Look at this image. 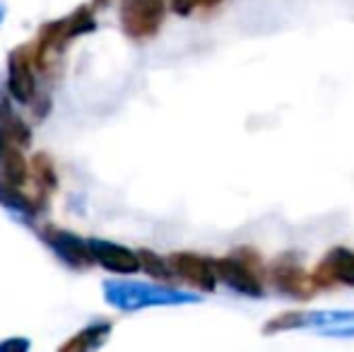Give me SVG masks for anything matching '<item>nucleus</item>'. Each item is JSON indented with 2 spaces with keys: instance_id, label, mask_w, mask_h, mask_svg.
<instances>
[{
  "instance_id": "nucleus-14",
  "label": "nucleus",
  "mask_w": 354,
  "mask_h": 352,
  "mask_svg": "<svg viewBox=\"0 0 354 352\" xmlns=\"http://www.w3.org/2000/svg\"><path fill=\"white\" fill-rule=\"evenodd\" d=\"M138 256H140V266L152 277H157V280H171V277H176V275H174V270H171L169 259H162L159 254L147 251V249H140V251H138Z\"/></svg>"
},
{
  "instance_id": "nucleus-9",
  "label": "nucleus",
  "mask_w": 354,
  "mask_h": 352,
  "mask_svg": "<svg viewBox=\"0 0 354 352\" xmlns=\"http://www.w3.org/2000/svg\"><path fill=\"white\" fill-rule=\"evenodd\" d=\"M171 270L178 280L188 282L191 287L201 292H212L217 287V270H214V261L205 259L201 254H191V251H178V254L169 256Z\"/></svg>"
},
{
  "instance_id": "nucleus-8",
  "label": "nucleus",
  "mask_w": 354,
  "mask_h": 352,
  "mask_svg": "<svg viewBox=\"0 0 354 352\" xmlns=\"http://www.w3.org/2000/svg\"><path fill=\"white\" fill-rule=\"evenodd\" d=\"M34 46L24 44V46L10 51L8 56V92L15 102L29 104L34 99L37 85H34Z\"/></svg>"
},
{
  "instance_id": "nucleus-13",
  "label": "nucleus",
  "mask_w": 354,
  "mask_h": 352,
  "mask_svg": "<svg viewBox=\"0 0 354 352\" xmlns=\"http://www.w3.org/2000/svg\"><path fill=\"white\" fill-rule=\"evenodd\" d=\"M32 178L44 191H53V188L58 186V174H56V167H53L51 157L44 155V152H37V155L32 157Z\"/></svg>"
},
{
  "instance_id": "nucleus-10",
  "label": "nucleus",
  "mask_w": 354,
  "mask_h": 352,
  "mask_svg": "<svg viewBox=\"0 0 354 352\" xmlns=\"http://www.w3.org/2000/svg\"><path fill=\"white\" fill-rule=\"evenodd\" d=\"M94 251V261L109 272H116V275H133V272L140 270V256L138 251H131L128 246H121L116 241L106 239H89Z\"/></svg>"
},
{
  "instance_id": "nucleus-15",
  "label": "nucleus",
  "mask_w": 354,
  "mask_h": 352,
  "mask_svg": "<svg viewBox=\"0 0 354 352\" xmlns=\"http://www.w3.org/2000/svg\"><path fill=\"white\" fill-rule=\"evenodd\" d=\"M321 335H328V338H354V321L321 328Z\"/></svg>"
},
{
  "instance_id": "nucleus-12",
  "label": "nucleus",
  "mask_w": 354,
  "mask_h": 352,
  "mask_svg": "<svg viewBox=\"0 0 354 352\" xmlns=\"http://www.w3.org/2000/svg\"><path fill=\"white\" fill-rule=\"evenodd\" d=\"M113 326L109 321H94V324L84 326L82 331L73 335L71 340L61 345V352H87V350H99L111 335Z\"/></svg>"
},
{
  "instance_id": "nucleus-1",
  "label": "nucleus",
  "mask_w": 354,
  "mask_h": 352,
  "mask_svg": "<svg viewBox=\"0 0 354 352\" xmlns=\"http://www.w3.org/2000/svg\"><path fill=\"white\" fill-rule=\"evenodd\" d=\"M104 299L118 311H140L149 306H183L203 302L201 295L174 290V287L152 285L136 280H106L104 282Z\"/></svg>"
},
{
  "instance_id": "nucleus-7",
  "label": "nucleus",
  "mask_w": 354,
  "mask_h": 352,
  "mask_svg": "<svg viewBox=\"0 0 354 352\" xmlns=\"http://www.w3.org/2000/svg\"><path fill=\"white\" fill-rule=\"evenodd\" d=\"M313 280L321 290L330 287H354V251L335 246L313 268Z\"/></svg>"
},
{
  "instance_id": "nucleus-5",
  "label": "nucleus",
  "mask_w": 354,
  "mask_h": 352,
  "mask_svg": "<svg viewBox=\"0 0 354 352\" xmlns=\"http://www.w3.org/2000/svg\"><path fill=\"white\" fill-rule=\"evenodd\" d=\"M39 234H41L44 244H46L63 263L75 268V270H84V268L97 263L89 239H82V237L73 234V232H66V230H61V227H51V225L44 227Z\"/></svg>"
},
{
  "instance_id": "nucleus-19",
  "label": "nucleus",
  "mask_w": 354,
  "mask_h": 352,
  "mask_svg": "<svg viewBox=\"0 0 354 352\" xmlns=\"http://www.w3.org/2000/svg\"><path fill=\"white\" fill-rule=\"evenodd\" d=\"M5 12H8V8H5V3H0V24H3V19H5Z\"/></svg>"
},
{
  "instance_id": "nucleus-2",
  "label": "nucleus",
  "mask_w": 354,
  "mask_h": 352,
  "mask_svg": "<svg viewBox=\"0 0 354 352\" xmlns=\"http://www.w3.org/2000/svg\"><path fill=\"white\" fill-rule=\"evenodd\" d=\"M214 270H217V280L227 285L232 292L241 297H251V299H261L266 297V287H263V263L261 254L248 246L232 251L224 259H214Z\"/></svg>"
},
{
  "instance_id": "nucleus-6",
  "label": "nucleus",
  "mask_w": 354,
  "mask_h": 352,
  "mask_svg": "<svg viewBox=\"0 0 354 352\" xmlns=\"http://www.w3.org/2000/svg\"><path fill=\"white\" fill-rule=\"evenodd\" d=\"M272 287L277 292H282L284 297H292V299H311L316 297V292L321 287L316 285L311 272H306L292 256H282L275 266H272Z\"/></svg>"
},
{
  "instance_id": "nucleus-4",
  "label": "nucleus",
  "mask_w": 354,
  "mask_h": 352,
  "mask_svg": "<svg viewBox=\"0 0 354 352\" xmlns=\"http://www.w3.org/2000/svg\"><path fill=\"white\" fill-rule=\"evenodd\" d=\"M167 15V0H121V27L136 41L157 37Z\"/></svg>"
},
{
  "instance_id": "nucleus-18",
  "label": "nucleus",
  "mask_w": 354,
  "mask_h": 352,
  "mask_svg": "<svg viewBox=\"0 0 354 352\" xmlns=\"http://www.w3.org/2000/svg\"><path fill=\"white\" fill-rule=\"evenodd\" d=\"M10 111H12V106H10V99L5 97L3 92H0V121H3V118L8 116Z\"/></svg>"
},
{
  "instance_id": "nucleus-16",
  "label": "nucleus",
  "mask_w": 354,
  "mask_h": 352,
  "mask_svg": "<svg viewBox=\"0 0 354 352\" xmlns=\"http://www.w3.org/2000/svg\"><path fill=\"white\" fill-rule=\"evenodd\" d=\"M203 5V8H210V0H171V10L181 17H188L193 10Z\"/></svg>"
},
{
  "instance_id": "nucleus-17",
  "label": "nucleus",
  "mask_w": 354,
  "mask_h": 352,
  "mask_svg": "<svg viewBox=\"0 0 354 352\" xmlns=\"http://www.w3.org/2000/svg\"><path fill=\"white\" fill-rule=\"evenodd\" d=\"M32 348L27 338H5L0 340V352H27Z\"/></svg>"
},
{
  "instance_id": "nucleus-3",
  "label": "nucleus",
  "mask_w": 354,
  "mask_h": 352,
  "mask_svg": "<svg viewBox=\"0 0 354 352\" xmlns=\"http://www.w3.org/2000/svg\"><path fill=\"white\" fill-rule=\"evenodd\" d=\"M97 29V19H94L92 5H82L77 8L73 15L63 19H56V22H46L41 29H39L37 41L34 46V66L46 68L48 56L51 53H58L68 46V41L82 37V34H89Z\"/></svg>"
},
{
  "instance_id": "nucleus-11",
  "label": "nucleus",
  "mask_w": 354,
  "mask_h": 352,
  "mask_svg": "<svg viewBox=\"0 0 354 352\" xmlns=\"http://www.w3.org/2000/svg\"><path fill=\"white\" fill-rule=\"evenodd\" d=\"M0 205L8 212H12L17 220L32 225L34 217L39 215V210L44 207V203H37L34 198H29L22 191V186H15V183L0 181Z\"/></svg>"
}]
</instances>
